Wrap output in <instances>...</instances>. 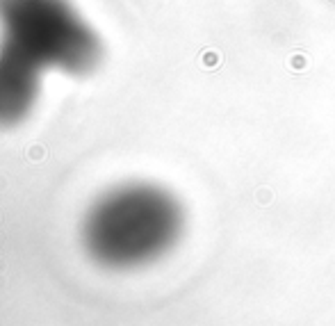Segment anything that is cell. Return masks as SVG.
<instances>
[{"mask_svg":"<svg viewBox=\"0 0 335 326\" xmlns=\"http://www.w3.org/2000/svg\"><path fill=\"white\" fill-rule=\"evenodd\" d=\"M185 228L180 201L153 183H125L94 201L82 221V244L96 265L117 272L153 265Z\"/></svg>","mask_w":335,"mask_h":326,"instance_id":"cell-1","label":"cell"},{"mask_svg":"<svg viewBox=\"0 0 335 326\" xmlns=\"http://www.w3.org/2000/svg\"><path fill=\"white\" fill-rule=\"evenodd\" d=\"M0 48L66 75L92 73L103 57L98 34L69 0H0Z\"/></svg>","mask_w":335,"mask_h":326,"instance_id":"cell-2","label":"cell"},{"mask_svg":"<svg viewBox=\"0 0 335 326\" xmlns=\"http://www.w3.org/2000/svg\"><path fill=\"white\" fill-rule=\"evenodd\" d=\"M41 92V71L0 48V128H14L32 114Z\"/></svg>","mask_w":335,"mask_h":326,"instance_id":"cell-3","label":"cell"}]
</instances>
